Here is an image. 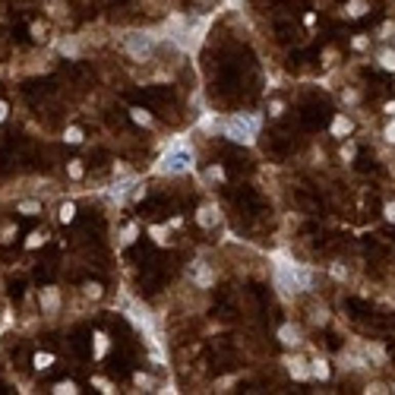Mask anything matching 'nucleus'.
I'll use <instances>...</instances> for the list:
<instances>
[{"label":"nucleus","instance_id":"obj_1","mask_svg":"<svg viewBox=\"0 0 395 395\" xmlns=\"http://www.w3.org/2000/svg\"><path fill=\"white\" fill-rule=\"evenodd\" d=\"M275 285L281 288V294H300V291H310L313 285V275L307 269H300L297 262H291L288 256H275Z\"/></svg>","mask_w":395,"mask_h":395},{"label":"nucleus","instance_id":"obj_2","mask_svg":"<svg viewBox=\"0 0 395 395\" xmlns=\"http://www.w3.org/2000/svg\"><path fill=\"white\" fill-rule=\"evenodd\" d=\"M193 152L186 149L183 142H174L168 152L161 155V161L155 164V171L158 174H186V171H193Z\"/></svg>","mask_w":395,"mask_h":395},{"label":"nucleus","instance_id":"obj_3","mask_svg":"<svg viewBox=\"0 0 395 395\" xmlns=\"http://www.w3.org/2000/svg\"><path fill=\"white\" fill-rule=\"evenodd\" d=\"M256 130H259V117H253V114H234L221 123V133L243 145H250L256 139Z\"/></svg>","mask_w":395,"mask_h":395},{"label":"nucleus","instance_id":"obj_4","mask_svg":"<svg viewBox=\"0 0 395 395\" xmlns=\"http://www.w3.org/2000/svg\"><path fill=\"white\" fill-rule=\"evenodd\" d=\"M127 54L133 60H149L152 57V51H155V35H149V32H130L127 35V41H123Z\"/></svg>","mask_w":395,"mask_h":395},{"label":"nucleus","instance_id":"obj_5","mask_svg":"<svg viewBox=\"0 0 395 395\" xmlns=\"http://www.w3.org/2000/svg\"><path fill=\"white\" fill-rule=\"evenodd\" d=\"M127 319H130V323H133L139 332H145V335H149V342H155V323H152V316H149V310H145V307L130 304V307H127Z\"/></svg>","mask_w":395,"mask_h":395},{"label":"nucleus","instance_id":"obj_6","mask_svg":"<svg viewBox=\"0 0 395 395\" xmlns=\"http://www.w3.org/2000/svg\"><path fill=\"white\" fill-rule=\"evenodd\" d=\"M285 364H288V373L294 376V380H310V367H307V361L300 354H294V357H285Z\"/></svg>","mask_w":395,"mask_h":395},{"label":"nucleus","instance_id":"obj_7","mask_svg":"<svg viewBox=\"0 0 395 395\" xmlns=\"http://www.w3.org/2000/svg\"><path fill=\"white\" fill-rule=\"evenodd\" d=\"M38 304H41V310L45 313H57V307H60V294H57V288H41V294H38Z\"/></svg>","mask_w":395,"mask_h":395},{"label":"nucleus","instance_id":"obj_8","mask_svg":"<svg viewBox=\"0 0 395 395\" xmlns=\"http://www.w3.org/2000/svg\"><path fill=\"white\" fill-rule=\"evenodd\" d=\"M278 342L285 345V348H297V345H300V329H297L294 323L278 326Z\"/></svg>","mask_w":395,"mask_h":395},{"label":"nucleus","instance_id":"obj_9","mask_svg":"<svg viewBox=\"0 0 395 395\" xmlns=\"http://www.w3.org/2000/svg\"><path fill=\"white\" fill-rule=\"evenodd\" d=\"M196 224H202V228L218 224V209H215V205H202V209L196 212Z\"/></svg>","mask_w":395,"mask_h":395},{"label":"nucleus","instance_id":"obj_10","mask_svg":"<svg viewBox=\"0 0 395 395\" xmlns=\"http://www.w3.org/2000/svg\"><path fill=\"white\" fill-rule=\"evenodd\" d=\"M351 130H354V123H351V117H345V114H338V117L332 120V136H338V139L351 136Z\"/></svg>","mask_w":395,"mask_h":395},{"label":"nucleus","instance_id":"obj_11","mask_svg":"<svg viewBox=\"0 0 395 395\" xmlns=\"http://www.w3.org/2000/svg\"><path fill=\"white\" fill-rule=\"evenodd\" d=\"M190 275H193V281H196V285H199V288H212V281H215V275H212L209 269H205V266H202V262H199V266H196V269H190Z\"/></svg>","mask_w":395,"mask_h":395},{"label":"nucleus","instance_id":"obj_12","mask_svg":"<svg viewBox=\"0 0 395 395\" xmlns=\"http://www.w3.org/2000/svg\"><path fill=\"white\" fill-rule=\"evenodd\" d=\"M133 186H136V177H127V180H120V183L114 186V190H111V199H117V202H120V199H123L130 190H133Z\"/></svg>","mask_w":395,"mask_h":395},{"label":"nucleus","instance_id":"obj_13","mask_svg":"<svg viewBox=\"0 0 395 395\" xmlns=\"http://www.w3.org/2000/svg\"><path fill=\"white\" fill-rule=\"evenodd\" d=\"M16 212H23V215H41V202H35V199H23L19 205H16Z\"/></svg>","mask_w":395,"mask_h":395},{"label":"nucleus","instance_id":"obj_14","mask_svg":"<svg viewBox=\"0 0 395 395\" xmlns=\"http://www.w3.org/2000/svg\"><path fill=\"white\" fill-rule=\"evenodd\" d=\"M310 373L316 376V380H329V373H332V370H329V364L323 361V357H316V361H313V367H310Z\"/></svg>","mask_w":395,"mask_h":395},{"label":"nucleus","instance_id":"obj_15","mask_svg":"<svg viewBox=\"0 0 395 395\" xmlns=\"http://www.w3.org/2000/svg\"><path fill=\"white\" fill-rule=\"evenodd\" d=\"M367 13V0H348V16L351 19H357V16Z\"/></svg>","mask_w":395,"mask_h":395},{"label":"nucleus","instance_id":"obj_16","mask_svg":"<svg viewBox=\"0 0 395 395\" xmlns=\"http://www.w3.org/2000/svg\"><path fill=\"white\" fill-rule=\"evenodd\" d=\"M130 117H133L136 123H142V127L152 123V114H149V111H142V108H130Z\"/></svg>","mask_w":395,"mask_h":395},{"label":"nucleus","instance_id":"obj_17","mask_svg":"<svg viewBox=\"0 0 395 395\" xmlns=\"http://www.w3.org/2000/svg\"><path fill=\"white\" fill-rule=\"evenodd\" d=\"M79 389H76V383H70V380H64V383H57L54 386V395H76Z\"/></svg>","mask_w":395,"mask_h":395},{"label":"nucleus","instance_id":"obj_18","mask_svg":"<svg viewBox=\"0 0 395 395\" xmlns=\"http://www.w3.org/2000/svg\"><path fill=\"white\" fill-rule=\"evenodd\" d=\"M92 338H95V357H105V351H108V335H105V332H95Z\"/></svg>","mask_w":395,"mask_h":395},{"label":"nucleus","instance_id":"obj_19","mask_svg":"<svg viewBox=\"0 0 395 395\" xmlns=\"http://www.w3.org/2000/svg\"><path fill=\"white\" fill-rule=\"evenodd\" d=\"M73 218H76V205H73V202H64V205H60V221L70 224Z\"/></svg>","mask_w":395,"mask_h":395},{"label":"nucleus","instance_id":"obj_20","mask_svg":"<svg viewBox=\"0 0 395 395\" xmlns=\"http://www.w3.org/2000/svg\"><path fill=\"white\" fill-rule=\"evenodd\" d=\"M149 234H152L155 243H164V240H168V228H164V224H152V228H149Z\"/></svg>","mask_w":395,"mask_h":395},{"label":"nucleus","instance_id":"obj_21","mask_svg":"<svg viewBox=\"0 0 395 395\" xmlns=\"http://www.w3.org/2000/svg\"><path fill=\"white\" fill-rule=\"evenodd\" d=\"M64 139H67L70 145H76V142H82V130H79V127H67V133H64Z\"/></svg>","mask_w":395,"mask_h":395},{"label":"nucleus","instance_id":"obj_22","mask_svg":"<svg viewBox=\"0 0 395 395\" xmlns=\"http://www.w3.org/2000/svg\"><path fill=\"white\" fill-rule=\"evenodd\" d=\"M45 240H48V234H41V231H32V234H29V240H26V247H29V250H35V247H41Z\"/></svg>","mask_w":395,"mask_h":395},{"label":"nucleus","instance_id":"obj_23","mask_svg":"<svg viewBox=\"0 0 395 395\" xmlns=\"http://www.w3.org/2000/svg\"><path fill=\"white\" fill-rule=\"evenodd\" d=\"M136 234H139V228H136V224H127V228H123V234H120V240H123L127 247H130V243L136 240Z\"/></svg>","mask_w":395,"mask_h":395},{"label":"nucleus","instance_id":"obj_24","mask_svg":"<svg viewBox=\"0 0 395 395\" xmlns=\"http://www.w3.org/2000/svg\"><path fill=\"white\" fill-rule=\"evenodd\" d=\"M51 364H54V354H48V351L45 354H35V367H38V370H48Z\"/></svg>","mask_w":395,"mask_h":395},{"label":"nucleus","instance_id":"obj_25","mask_svg":"<svg viewBox=\"0 0 395 395\" xmlns=\"http://www.w3.org/2000/svg\"><path fill=\"white\" fill-rule=\"evenodd\" d=\"M29 32H32V38H35V41H45V35H48V29H45L41 23H32V26H29Z\"/></svg>","mask_w":395,"mask_h":395},{"label":"nucleus","instance_id":"obj_26","mask_svg":"<svg viewBox=\"0 0 395 395\" xmlns=\"http://www.w3.org/2000/svg\"><path fill=\"white\" fill-rule=\"evenodd\" d=\"M205 177H209V180H218V183H221V180H224V168H221V164H212L209 171H205Z\"/></svg>","mask_w":395,"mask_h":395},{"label":"nucleus","instance_id":"obj_27","mask_svg":"<svg viewBox=\"0 0 395 395\" xmlns=\"http://www.w3.org/2000/svg\"><path fill=\"white\" fill-rule=\"evenodd\" d=\"M67 174H70L73 180H79V177H82V161H70V164H67Z\"/></svg>","mask_w":395,"mask_h":395},{"label":"nucleus","instance_id":"obj_28","mask_svg":"<svg viewBox=\"0 0 395 395\" xmlns=\"http://www.w3.org/2000/svg\"><path fill=\"white\" fill-rule=\"evenodd\" d=\"M380 64H383L386 70H395V51H383V54H380Z\"/></svg>","mask_w":395,"mask_h":395},{"label":"nucleus","instance_id":"obj_29","mask_svg":"<svg viewBox=\"0 0 395 395\" xmlns=\"http://www.w3.org/2000/svg\"><path fill=\"white\" fill-rule=\"evenodd\" d=\"M60 51L67 54V57H79V48H76V41H64V45H60Z\"/></svg>","mask_w":395,"mask_h":395},{"label":"nucleus","instance_id":"obj_30","mask_svg":"<svg viewBox=\"0 0 395 395\" xmlns=\"http://www.w3.org/2000/svg\"><path fill=\"white\" fill-rule=\"evenodd\" d=\"M133 380H136V386H142V389H152V376H149V373H136Z\"/></svg>","mask_w":395,"mask_h":395},{"label":"nucleus","instance_id":"obj_31","mask_svg":"<svg viewBox=\"0 0 395 395\" xmlns=\"http://www.w3.org/2000/svg\"><path fill=\"white\" fill-rule=\"evenodd\" d=\"M354 152H357V145H354V142H345V145H342V158H345V161H351V158H354Z\"/></svg>","mask_w":395,"mask_h":395},{"label":"nucleus","instance_id":"obj_32","mask_svg":"<svg viewBox=\"0 0 395 395\" xmlns=\"http://www.w3.org/2000/svg\"><path fill=\"white\" fill-rule=\"evenodd\" d=\"M86 294H89V297H101V285H98V281H89V285H86Z\"/></svg>","mask_w":395,"mask_h":395},{"label":"nucleus","instance_id":"obj_33","mask_svg":"<svg viewBox=\"0 0 395 395\" xmlns=\"http://www.w3.org/2000/svg\"><path fill=\"white\" fill-rule=\"evenodd\" d=\"M310 319H313V323H316V326H323V323H326V319H329V316H326V310H323V307H319V310H313V316H310Z\"/></svg>","mask_w":395,"mask_h":395},{"label":"nucleus","instance_id":"obj_34","mask_svg":"<svg viewBox=\"0 0 395 395\" xmlns=\"http://www.w3.org/2000/svg\"><path fill=\"white\" fill-rule=\"evenodd\" d=\"M92 383H95V386H98L101 392H114V386H111L108 380H101V376H95V380H92Z\"/></svg>","mask_w":395,"mask_h":395},{"label":"nucleus","instance_id":"obj_35","mask_svg":"<svg viewBox=\"0 0 395 395\" xmlns=\"http://www.w3.org/2000/svg\"><path fill=\"white\" fill-rule=\"evenodd\" d=\"M383 212H386V221H392V224H395V202H386V209H383Z\"/></svg>","mask_w":395,"mask_h":395},{"label":"nucleus","instance_id":"obj_36","mask_svg":"<svg viewBox=\"0 0 395 395\" xmlns=\"http://www.w3.org/2000/svg\"><path fill=\"white\" fill-rule=\"evenodd\" d=\"M367 45H370V41H367V35H357V38H354V48H357V51H364Z\"/></svg>","mask_w":395,"mask_h":395},{"label":"nucleus","instance_id":"obj_37","mask_svg":"<svg viewBox=\"0 0 395 395\" xmlns=\"http://www.w3.org/2000/svg\"><path fill=\"white\" fill-rule=\"evenodd\" d=\"M383 136H386V139H389V142H395V120H392V123H389V127H386V133H383Z\"/></svg>","mask_w":395,"mask_h":395},{"label":"nucleus","instance_id":"obj_38","mask_svg":"<svg viewBox=\"0 0 395 395\" xmlns=\"http://www.w3.org/2000/svg\"><path fill=\"white\" fill-rule=\"evenodd\" d=\"M367 392H373V395H380V392H386V386H383V383H373V386H370Z\"/></svg>","mask_w":395,"mask_h":395},{"label":"nucleus","instance_id":"obj_39","mask_svg":"<svg viewBox=\"0 0 395 395\" xmlns=\"http://www.w3.org/2000/svg\"><path fill=\"white\" fill-rule=\"evenodd\" d=\"M392 32H395V23H386V26H383V38H389Z\"/></svg>","mask_w":395,"mask_h":395},{"label":"nucleus","instance_id":"obj_40","mask_svg":"<svg viewBox=\"0 0 395 395\" xmlns=\"http://www.w3.org/2000/svg\"><path fill=\"white\" fill-rule=\"evenodd\" d=\"M281 111H285V108H281V101H272V111H269V114H275V117H278Z\"/></svg>","mask_w":395,"mask_h":395},{"label":"nucleus","instance_id":"obj_41","mask_svg":"<svg viewBox=\"0 0 395 395\" xmlns=\"http://www.w3.org/2000/svg\"><path fill=\"white\" fill-rule=\"evenodd\" d=\"M383 111H386V114H392V117H395V101H389V105H386Z\"/></svg>","mask_w":395,"mask_h":395},{"label":"nucleus","instance_id":"obj_42","mask_svg":"<svg viewBox=\"0 0 395 395\" xmlns=\"http://www.w3.org/2000/svg\"><path fill=\"white\" fill-rule=\"evenodd\" d=\"M0 120H7V101H0Z\"/></svg>","mask_w":395,"mask_h":395},{"label":"nucleus","instance_id":"obj_43","mask_svg":"<svg viewBox=\"0 0 395 395\" xmlns=\"http://www.w3.org/2000/svg\"><path fill=\"white\" fill-rule=\"evenodd\" d=\"M0 73H4V70H0Z\"/></svg>","mask_w":395,"mask_h":395}]
</instances>
